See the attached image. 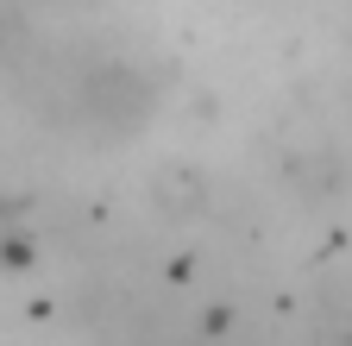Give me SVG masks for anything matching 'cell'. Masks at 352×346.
Segmentation results:
<instances>
[]
</instances>
